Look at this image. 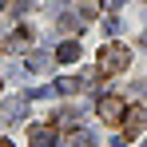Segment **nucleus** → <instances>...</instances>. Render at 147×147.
I'll use <instances>...</instances> for the list:
<instances>
[{"label": "nucleus", "mask_w": 147, "mask_h": 147, "mask_svg": "<svg viewBox=\"0 0 147 147\" xmlns=\"http://www.w3.org/2000/svg\"><path fill=\"white\" fill-rule=\"evenodd\" d=\"M127 64H131V48H127V44H119V40L103 44V52H99V72H103V76L123 72Z\"/></svg>", "instance_id": "f257e3e1"}, {"label": "nucleus", "mask_w": 147, "mask_h": 147, "mask_svg": "<svg viewBox=\"0 0 147 147\" xmlns=\"http://www.w3.org/2000/svg\"><path fill=\"white\" fill-rule=\"evenodd\" d=\"M60 24H64V32H80L84 28V16L80 12H60Z\"/></svg>", "instance_id": "1a4fd4ad"}, {"label": "nucleus", "mask_w": 147, "mask_h": 147, "mask_svg": "<svg viewBox=\"0 0 147 147\" xmlns=\"http://www.w3.org/2000/svg\"><path fill=\"white\" fill-rule=\"evenodd\" d=\"M139 131H147V111L143 107H127V115H123V135H127V139H139Z\"/></svg>", "instance_id": "7ed1b4c3"}, {"label": "nucleus", "mask_w": 147, "mask_h": 147, "mask_svg": "<svg viewBox=\"0 0 147 147\" xmlns=\"http://www.w3.org/2000/svg\"><path fill=\"white\" fill-rule=\"evenodd\" d=\"M56 60H60V64H76V60H80V40H64V44L56 48Z\"/></svg>", "instance_id": "423d86ee"}, {"label": "nucleus", "mask_w": 147, "mask_h": 147, "mask_svg": "<svg viewBox=\"0 0 147 147\" xmlns=\"http://www.w3.org/2000/svg\"><path fill=\"white\" fill-rule=\"evenodd\" d=\"M143 147H147V143H143Z\"/></svg>", "instance_id": "6ab92c4d"}, {"label": "nucleus", "mask_w": 147, "mask_h": 147, "mask_svg": "<svg viewBox=\"0 0 147 147\" xmlns=\"http://www.w3.org/2000/svg\"><path fill=\"white\" fill-rule=\"evenodd\" d=\"M56 96V88H48V84H44V88H32V92H28V99H52Z\"/></svg>", "instance_id": "ddd939ff"}, {"label": "nucleus", "mask_w": 147, "mask_h": 147, "mask_svg": "<svg viewBox=\"0 0 147 147\" xmlns=\"http://www.w3.org/2000/svg\"><path fill=\"white\" fill-rule=\"evenodd\" d=\"M96 115L107 123V127H119L123 115H127V103H123L119 96H99L96 99Z\"/></svg>", "instance_id": "f03ea898"}, {"label": "nucleus", "mask_w": 147, "mask_h": 147, "mask_svg": "<svg viewBox=\"0 0 147 147\" xmlns=\"http://www.w3.org/2000/svg\"><path fill=\"white\" fill-rule=\"evenodd\" d=\"M119 28H123V20H119V16H107V20H103V36H115Z\"/></svg>", "instance_id": "f8f14e48"}, {"label": "nucleus", "mask_w": 147, "mask_h": 147, "mask_svg": "<svg viewBox=\"0 0 147 147\" xmlns=\"http://www.w3.org/2000/svg\"><path fill=\"white\" fill-rule=\"evenodd\" d=\"M4 4H12V0H0V8H4Z\"/></svg>", "instance_id": "a211bd4d"}, {"label": "nucleus", "mask_w": 147, "mask_h": 147, "mask_svg": "<svg viewBox=\"0 0 147 147\" xmlns=\"http://www.w3.org/2000/svg\"><path fill=\"white\" fill-rule=\"evenodd\" d=\"M4 76H8V80H20V76H24V68H20V64H8V68H4Z\"/></svg>", "instance_id": "4468645a"}, {"label": "nucleus", "mask_w": 147, "mask_h": 147, "mask_svg": "<svg viewBox=\"0 0 147 147\" xmlns=\"http://www.w3.org/2000/svg\"><path fill=\"white\" fill-rule=\"evenodd\" d=\"M0 147H12V143H8V139H0Z\"/></svg>", "instance_id": "f3484780"}, {"label": "nucleus", "mask_w": 147, "mask_h": 147, "mask_svg": "<svg viewBox=\"0 0 147 147\" xmlns=\"http://www.w3.org/2000/svg\"><path fill=\"white\" fill-rule=\"evenodd\" d=\"M68 147H96V135L88 127H76L72 135H68Z\"/></svg>", "instance_id": "0eeeda50"}, {"label": "nucleus", "mask_w": 147, "mask_h": 147, "mask_svg": "<svg viewBox=\"0 0 147 147\" xmlns=\"http://www.w3.org/2000/svg\"><path fill=\"white\" fill-rule=\"evenodd\" d=\"M28 143L32 147H56V127H28Z\"/></svg>", "instance_id": "39448f33"}, {"label": "nucleus", "mask_w": 147, "mask_h": 147, "mask_svg": "<svg viewBox=\"0 0 147 147\" xmlns=\"http://www.w3.org/2000/svg\"><path fill=\"white\" fill-rule=\"evenodd\" d=\"M135 96H139V99H147V80H139V84H135Z\"/></svg>", "instance_id": "2eb2a0df"}, {"label": "nucleus", "mask_w": 147, "mask_h": 147, "mask_svg": "<svg viewBox=\"0 0 147 147\" xmlns=\"http://www.w3.org/2000/svg\"><path fill=\"white\" fill-rule=\"evenodd\" d=\"M24 111H28V96H8V99H4V111H0V119L12 127V123H20V119H24Z\"/></svg>", "instance_id": "20e7f679"}, {"label": "nucleus", "mask_w": 147, "mask_h": 147, "mask_svg": "<svg viewBox=\"0 0 147 147\" xmlns=\"http://www.w3.org/2000/svg\"><path fill=\"white\" fill-rule=\"evenodd\" d=\"M80 88H84V84H80V80H72V76L56 80V92H60V96H72V92H80Z\"/></svg>", "instance_id": "9d476101"}, {"label": "nucleus", "mask_w": 147, "mask_h": 147, "mask_svg": "<svg viewBox=\"0 0 147 147\" xmlns=\"http://www.w3.org/2000/svg\"><path fill=\"white\" fill-rule=\"evenodd\" d=\"M107 4H111V8H123V4H127V0H107Z\"/></svg>", "instance_id": "dca6fc26"}, {"label": "nucleus", "mask_w": 147, "mask_h": 147, "mask_svg": "<svg viewBox=\"0 0 147 147\" xmlns=\"http://www.w3.org/2000/svg\"><path fill=\"white\" fill-rule=\"evenodd\" d=\"M103 0H80V16H99Z\"/></svg>", "instance_id": "9b49d317"}, {"label": "nucleus", "mask_w": 147, "mask_h": 147, "mask_svg": "<svg viewBox=\"0 0 147 147\" xmlns=\"http://www.w3.org/2000/svg\"><path fill=\"white\" fill-rule=\"evenodd\" d=\"M24 68H28V72H48V68H52V56H48V52H32Z\"/></svg>", "instance_id": "6e6552de"}]
</instances>
